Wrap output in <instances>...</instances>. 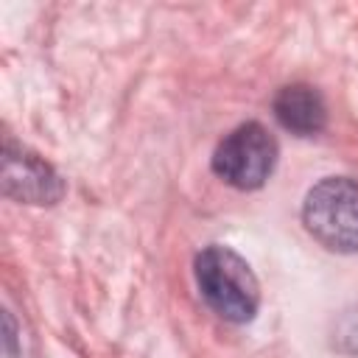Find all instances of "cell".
I'll return each instance as SVG.
<instances>
[{
    "label": "cell",
    "instance_id": "1",
    "mask_svg": "<svg viewBox=\"0 0 358 358\" xmlns=\"http://www.w3.org/2000/svg\"><path fill=\"white\" fill-rule=\"evenodd\" d=\"M196 285L204 302L224 322H252L260 305V285L249 263L229 246H207L193 263Z\"/></svg>",
    "mask_w": 358,
    "mask_h": 358
},
{
    "label": "cell",
    "instance_id": "2",
    "mask_svg": "<svg viewBox=\"0 0 358 358\" xmlns=\"http://www.w3.org/2000/svg\"><path fill=\"white\" fill-rule=\"evenodd\" d=\"M305 229L330 252H358V182L327 176L316 182L302 204Z\"/></svg>",
    "mask_w": 358,
    "mask_h": 358
},
{
    "label": "cell",
    "instance_id": "3",
    "mask_svg": "<svg viewBox=\"0 0 358 358\" xmlns=\"http://www.w3.org/2000/svg\"><path fill=\"white\" fill-rule=\"evenodd\" d=\"M277 165V140L260 123H241L232 129L213 154V171L218 179L238 190L260 187Z\"/></svg>",
    "mask_w": 358,
    "mask_h": 358
},
{
    "label": "cell",
    "instance_id": "4",
    "mask_svg": "<svg viewBox=\"0 0 358 358\" xmlns=\"http://www.w3.org/2000/svg\"><path fill=\"white\" fill-rule=\"evenodd\" d=\"M3 193L8 199L25 204H56L64 193L59 173L31 154L28 148H17L6 143L3 148Z\"/></svg>",
    "mask_w": 358,
    "mask_h": 358
},
{
    "label": "cell",
    "instance_id": "5",
    "mask_svg": "<svg viewBox=\"0 0 358 358\" xmlns=\"http://www.w3.org/2000/svg\"><path fill=\"white\" fill-rule=\"evenodd\" d=\"M274 117L296 137H313L327 123V106L319 90L308 84H288L274 98Z\"/></svg>",
    "mask_w": 358,
    "mask_h": 358
}]
</instances>
